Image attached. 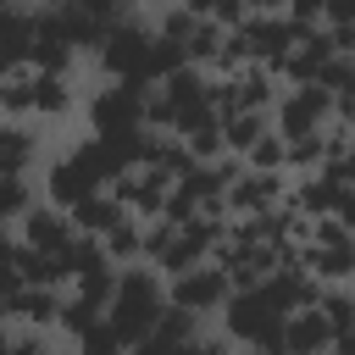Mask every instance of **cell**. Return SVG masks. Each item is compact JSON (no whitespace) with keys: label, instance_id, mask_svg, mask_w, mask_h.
<instances>
[{"label":"cell","instance_id":"cell-1","mask_svg":"<svg viewBox=\"0 0 355 355\" xmlns=\"http://www.w3.org/2000/svg\"><path fill=\"white\" fill-rule=\"evenodd\" d=\"M166 311V277L150 272V266H133V272H116V288L105 300V327L122 338V344H139Z\"/></svg>","mask_w":355,"mask_h":355},{"label":"cell","instance_id":"cell-2","mask_svg":"<svg viewBox=\"0 0 355 355\" xmlns=\"http://www.w3.org/2000/svg\"><path fill=\"white\" fill-rule=\"evenodd\" d=\"M288 311H294V305H288V294H283L277 277H266V283H255V288H233L227 305H222V338L250 344V349H255V344H277Z\"/></svg>","mask_w":355,"mask_h":355},{"label":"cell","instance_id":"cell-3","mask_svg":"<svg viewBox=\"0 0 355 355\" xmlns=\"http://www.w3.org/2000/svg\"><path fill=\"white\" fill-rule=\"evenodd\" d=\"M333 116H338V100H333L322 83H288V89L272 100V133H277L283 144L316 139Z\"/></svg>","mask_w":355,"mask_h":355},{"label":"cell","instance_id":"cell-4","mask_svg":"<svg viewBox=\"0 0 355 355\" xmlns=\"http://www.w3.org/2000/svg\"><path fill=\"white\" fill-rule=\"evenodd\" d=\"M144 94H150V83H133V78L100 89V94L89 100V128H94V139L116 144V139L139 133V128H144Z\"/></svg>","mask_w":355,"mask_h":355},{"label":"cell","instance_id":"cell-5","mask_svg":"<svg viewBox=\"0 0 355 355\" xmlns=\"http://www.w3.org/2000/svg\"><path fill=\"white\" fill-rule=\"evenodd\" d=\"M233 39H239V50H244V61H255V67H283V55L294 50V39H300V28L283 17V11H261V17H244L239 28H233Z\"/></svg>","mask_w":355,"mask_h":355},{"label":"cell","instance_id":"cell-6","mask_svg":"<svg viewBox=\"0 0 355 355\" xmlns=\"http://www.w3.org/2000/svg\"><path fill=\"white\" fill-rule=\"evenodd\" d=\"M227 294H233V283H227V272H222L216 261H200V266L166 277V305H178V311H189V316H211V311H222Z\"/></svg>","mask_w":355,"mask_h":355},{"label":"cell","instance_id":"cell-7","mask_svg":"<svg viewBox=\"0 0 355 355\" xmlns=\"http://www.w3.org/2000/svg\"><path fill=\"white\" fill-rule=\"evenodd\" d=\"M288 194V172H239L222 194V211H239V216H261V211H277Z\"/></svg>","mask_w":355,"mask_h":355},{"label":"cell","instance_id":"cell-8","mask_svg":"<svg viewBox=\"0 0 355 355\" xmlns=\"http://www.w3.org/2000/svg\"><path fill=\"white\" fill-rule=\"evenodd\" d=\"M277 349L283 355H327L333 349V327L316 305H300L283 316V333H277Z\"/></svg>","mask_w":355,"mask_h":355},{"label":"cell","instance_id":"cell-9","mask_svg":"<svg viewBox=\"0 0 355 355\" xmlns=\"http://www.w3.org/2000/svg\"><path fill=\"white\" fill-rule=\"evenodd\" d=\"M72 239H78V233H72V216H67L61 205H33V211L22 216V244H28V250L61 255Z\"/></svg>","mask_w":355,"mask_h":355},{"label":"cell","instance_id":"cell-10","mask_svg":"<svg viewBox=\"0 0 355 355\" xmlns=\"http://www.w3.org/2000/svg\"><path fill=\"white\" fill-rule=\"evenodd\" d=\"M294 261H305V272H311L316 283H349V277H355V239L305 244V250H294Z\"/></svg>","mask_w":355,"mask_h":355},{"label":"cell","instance_id":"cell-11","mask_svg":"<svg viewBox=\"0 0 355 355\" xmlns=\"http://www.w3.org/2000/svg\"><path fill=\"white\" fill-rule=\"evenodd\" d=\"M0 305H6V316L28 322V327L39 333V327H55V316H61V288H33V283H22V288H11Z\"/></svg>","mask_w":355,"mask_h":355},{"label":"cell","instance_id":"cell-12","mask_svg":"<svg viewBox=\"0 0 355 355\" xmlns=\"http://www.w3.org/2000/svg\"><path fill=\"white\" fill-rule=\"evenodd\" d=\"M67 216H72V233H83V239H105L128 211H122V200H116L111 189H100V194H89V200H78Z\"/></svg>","mask_w":355,"mask_h":355},{"label":"cell","instance_id":"cell-13","mask_svg":"<svg viewBox=\"0 0 355 355\" xmlns=\"http://www.w3.org/2000/svg\"><path fill=\"white\" fill-rule=\"evenodd\" d=\"M272 133V122H266V111H239V116H222V150L227 155H250L261 139Z\"/></svg>","mask_w":355,"mask_h":355},{"label":"cell","instance_id":"cell-14","mask_svg":"<svg viewBox=\"0 0 355 355\" xmlns=\"http://www.w3.org/2000/svg\"><path fill=\"white\" fill-rule=\"evenodd\" d=\"M39 161V133L28 122H0V172H28Z\"/></svg>","mask_w":355,"mask_h":355},{"label":"cell","instance_id":"cell-15","mask_svg":"<svg viewBox=\"0 0 355 355\" xmlns=\"http://www.w3.org/2000/svg\"><path fill=\"white\" fill-rule=\"evenodd\" d=\"M100 250H105L111 266H133V261H144V227H139V216H122V222L100 239Z\"/></svg>","mask_w":355,"mask_h":355},{"label":"cell","instance_id":"cell-16","mask_svg":"<svg viewBox=\"0 0 355 355\" xmlns=\"http://www.w3.org/2000/svg\"><path fill=\"white\" fill-rule=\"evenodd\" d=\"M0 116H11V122L33 116V67L0 72Z\"/></svg>","mask_w":355,"mask_h":355},{"label":"cell","instance_id":"cell-17","mask_svg":"<svg viewBox=\"0 0 355 355\" xmlns=\"http://www.w3.org/2000/svg\"><path fill=\"white\" fill-rule=\"evenodd\" d=\"M78 105L72 83L55 78V72H33V116H67Z\"/></svg>","mask_w":355,"mask_h":355},{"label":"cell","instance_id":"cell-18","mask_svg":"<svg viewBox=\"0 0 355 355\" xmlns=\"http://www.w3.org/2000/svg\"><path fill=\"white\" fill-rule=\"evenodd\" d=\"M33 205H39L33 200V178L28 172H0V227L6 222H22Z\"/></svg>","mask_w":355,"mask_h":355},{"label":"cell","instance_id":"cell-19","mask_svg":"<svg viewBox=\"0 0 355 355\" xmlns=\"http://www.w3.org/2000/svg\"><path fill=\"white\" fill-rule=\"evenodd\" d=\"M316 311L327 316V327H333V333H349V327H355V294H349L344 283L322 288V294H316Z\"/></svg>","mask_w":355,"mask_h":355},{"label":"cell","instance_id":"cell-20","mask_svg":"<svg viewBox=\"0 0 355 355\" xmlns=\"http://www.w3.org/2000/svg\"><path fill=\"white\" fill-rule=\"evenodd\" d=\"M94 322H105V311H100V305L78 300V294H72V300H61V316H55V327H61V333H67L72 344H78V338H83V333H89Z\"/></svg>","mask_w":355,"mask_h":355},{"label":"cell","instance_id":"cell-21","mask_svg":"<svg viewBox=\"0 0 355 355\" xmlns=\"http://www.w3.org/2000/svg\"><path fill=\"white\" fill-rule=\"evenodd\" d=\"M244 172H288V144L277 133H266L250 155H244Z\"/></svg>","mask_w":355,"mask_h":355},{"label":"cell","instance_id":"cell-22","mask_svg":"<svg viewBox=\"0 0 355 355\" xmlns=\"http://www.w3.org/2000/svg\"><path fill=\"white\" fill-rule=\"evenodd\" d=\"M17 250H22V244H11V239H6V227H0V294L22 288V272H17Z\"/></svg>","mask_w":355,"mask_h":355},{"label":"cell","instance_id":"cell-23","mask_svg":"<svg viewBox=\"0 0 355 355\" xmlns=\"http://www.w3.org/2000/svg\"><path fill=\"white\" fill-rule=\"evenodd\" d=\"M322 17H327V28H349L355 22V0H322Z\"/></svg>","mask_w":355,"mask_h":355},{"label":"cell","instance_id":"cell-24","mask_svg":"<svg viewBox=\"0 0 355 355\" xmlns=\"http://www.w3.org/2000/svg\"><path fill=\"white\" fill-rule=\"evenodd\" d=\"M6 355H50V349H44V333H33V327H28L22 338H11V349H6Z\"/></svg>","mask_w":355,"mask_h":355},{"label":"cell","instance_id":"cell-25","mask_svg":"<svg viewBox=\"0 0 355 355\" xmlns=\"http://www.w3.org/2000/svg\"><path fill=\"white\" fill-rule=\"evenodd\" d=\"M333 216H338V222H344V227L355 233V189H344V194H338V205H333Z\"/></svg>","mask_w":355,"mask_h":355},{"label":"cell","instance_id":"cell-26","mask_svg":"<svg viewBox=\"0 0 355 355\" xmlns=\"http://www.w3.org/2000/svg\"><path fill=\"white\" fill-rule=\"evenodd\" d=\"M194 355H233V338H200Z\"/></svg>","mask_w":355,"mask_h":355},{"label":"cell","instance_id":"cell-27","mask_svg":"<svg viewBox=\"0 0 355 355\" xmlns=\"http://www.w3.org/2000/svg\"><path fill=\"white\" fill-rule=\"evenodd\" d=\"M244 17H261V11H283V0H239Z\"/></svg>","mask_w":355,"mask_h":355},{"label":"cell","instance_id":"cell-28","mask_svg":"<svg viewBox=\"0 0 355 355\" xmlns=\"http://www.w3.org/2000/svg\"><path fill=\"white\" fill-rule=\"evenodd\" d=\"M33 6H39V11H67L72 0H33Z\"/></svg>","mask_w":355,"mask_h":355},{"label":"cell","instance_id":"cell-29","mask_svg":"<svg viewBox=\"0 0 355 355\" xmlns=\"http://www.w3.org/2000/svg\"><path fill=\"white\" fill-rule=\"evenodd\" d=\"M250 355H283V349H277V344H255Z\"/></svg>","mask_w":355,"mask_h":355},{"label":"cell","instance_id":"cell-30","mask_svg":"<svg viewBox=\"0 0 355 355\" xmlns=\"http://www.w3.org/2000/svg\"><path fill=\"white\" fill-rule=\"evenodd\" d=\"M344 55H349V61H355V33H349V50H344Z\"/></svg>","mask_w":355,"mask_h":355},{"label":"cell","instance_id":"cell-31","mask_svg":"<svg viewBox=\"0 0 355 355\" xmlns=\"http://www.w3.org/2000/svg\"><path fill=\"white\" fill-rule=\"evenodd\" d=\"M344 122H349V139H355V111H349V116H344Z\"/></svg>","mask_w":355,"mask_h":355}]
</instances>
